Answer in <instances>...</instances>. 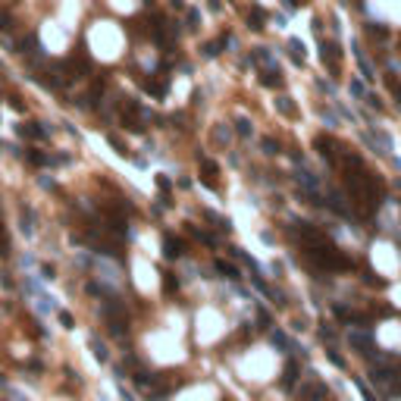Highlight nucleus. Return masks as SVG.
Here are the masks:
<instances>
[{"instance_id":"obj_3","label":"nucleus","mask_w":401,"mask_h":401,"mask_svg":"<svg viewBox=\"0 0 401 401\" xmlns=\"http://www.w3.org/2000/svg\"><path fill=\"white\" fill-rule=\"evenodd\" d=\"M288 4H301V0H288Z\"/></svg>"},{"instance_id":"obj_2","label":"nucleus","mask_w":401,"mask_h":401,"mask_svg":"<svg viewBox=\"0 0 401 401\" xmlns=\"http://www.w3.org/2000/svg\"><path fill=\"white\" fill-rule=\"evenodd\" d=\"M386 82H388V91H392V94H395V100L401 104V78H395V76H388Z\"/></svg>"},{"instance_id":"obj_1","label":"nucleus","mask_w":401,"mask_h":401,"mask_svg":"<svg viewBox=\"0 0 401 401\" xmlns=\"http://www.w3.org/2000/svg\"><path fill=\"white\" fill-rule=\"evenodd\" d=\"M323 63L329 66V72H338V50H336V47L332 44H323Z\"/></svg>"}]
</instances>
